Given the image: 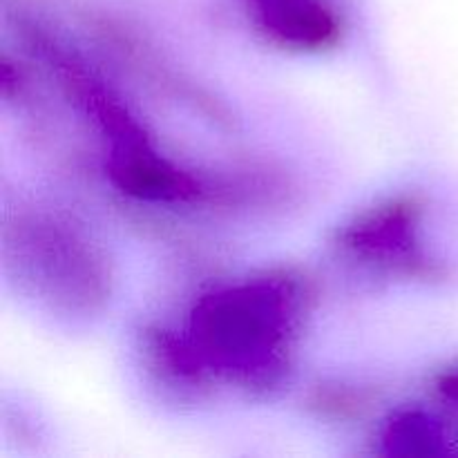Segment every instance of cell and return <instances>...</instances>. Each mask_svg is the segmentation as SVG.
Masks as SVG:
<instances>
[{
  "label": "cell",
  "instance_id": "6da1fadb",
  "mask_svg": "<svg viewBox=\"0 0 458 458\" xmlns=\"http://www.w3.org/2000/svg\"><path fill=\"white\" fill-rule=\"evenodd\" d=\"M311 286L293 271H273L201 295L191 313L192 349L210 374L250 392L284 380Z\"/></svg>",
  "mask_w": 458,
  "mask_h": 458
},
{
  "label": "cell",
  "instance_id": "7a4b0ae2",
  "mask_svg": "<svg viewBox=\"0 0 458 458\" xmlns=\"http://www.w3.org/2000/svg\"><path fill=\"white\" fill-rule=\"evenodd\" d=\"M4 249L18 282L52 309L88 316L110 295L106 259L88 237L54 215H16L4 231Z\"/></svg>",
  "mask_w": 458,
  "mask_h": 458
},
{
  "label": "cell",
  "instance_id": "3957f363",
  "mask_svg": "<svg viewBox=\"0 0 458 458\" xmlns=\"http://www.w3.org/2000/svg\"><path fill=\"white\" fill-rule=\"evenodd\" d=\"M420 215L423 204L419 197H392L344 224L335 244L362 264H371L394 276L437 280L443 276V268L420 249Z\"/></svg>",
  "mask_w": 458,
  "mask_h": 458
},
{
  "label": "cell",
  "instance_id": "277c9868",
  "mask_svg": "<svg viewBox=\"0 0 458 458\" xmlns=\"http://www.w3.org/2000/svg\"><path fill=\"white\" fill-rule=\"evenodd\" d=\"M106 170L110 182L125 195L155 204H192L206 195V186L161 157L150 141L110 148Z\"/></svg>",
  "mask_w": 458,
  "mask_h": 458
},
{
  "label": "cell",
  "instance_id": "5b68a950",
  "mask_svg": "<svg viewBox=\"0 0 458 458\" xmlns=\"http://www.w3.org/2000/svg\"><path fill=\"white\" fill-rule=\"evenodd\" d=\"M143 356L148 358L150 371L173 389L204 387L210 371L197 356L191 343H182L164 329H146L141 335Z\"/></svg>",
  "mask_w": 458,
  "mask_h": 458
},
{
  "label": "cell",
  "instance_id": "8992f818",
  "mask_svg": "<svg viewBox=\"0 0 458 458\" xmlns=\"http://www.w3.org/2000/svg\"><path fill=\"white\" fill-rule=\"evenodd\" d=\"M445 441L441 425L420 411H405L385 429V447L392 454H438L447 450Z\"/></svg>",
  "mask_w": 458,
  "mask_h": 458
},
{
  "label": "cell",
  "instance_id": "52a82bcc",
  "mask_svg": "<svg viewBox=\"0 0 458 458\" xmlns=\"http://www.w3.org/2000/svg\"><path fill=\"white\" fill-rule=\"evenodd\" d=\"M309 407L322 419L349 420L369 407V394L352 385H318L309 396Z\"/></svg>",
  "mask_w": 458,
  "mask_h": 458
}]
</instances>
